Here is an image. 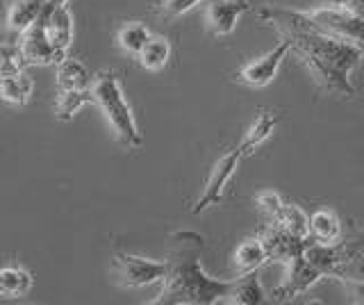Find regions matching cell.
Returning a JSON list of instances; mask_svg holds the SVG:
<instances>
[{"label": "cell", "mask_w": 364, "mask_h": 305, "mask_svg": "<svg viewBox=\"0 0 364 305\" xmlns=\"http://www.w3.org/2000/svg\"><path fill=\"white\" fill-rule=\"evenodd\" d=\"M257 18L278 30V35L289 39L291 53H296L314 82L330 94L353 96L350 73L362 62L364 48L355 41L341 39L321 30L305 12H294L284 7H259Z\"/></svg>", "instance_id": "cell-1"}, {"label": "cell", "mask_w": 364, "mask_h": 305, "mask_svg": "<svg viewBox=\"0 0 364 305\" xmlns=\"http://www.w3.org/2000/svg\"><path fill=\"white\" fill-rule=\"evenodd\" d=\"M166 278L153 303L164 305H214L228 301L232 280H216L203 271L205 240L196 230H176L166 244Z\"/></svg>", "instance_id": "cell-2"}, {"label": "cell", "mask_w": 364, "mask_h": 305, "mask_svg": "<svg viewBox=\"0 0 364 305\" xmlns=\"http://www.w3.org/2000/svg\"><path fill=\"white\" fill-rule=\"evenodd\" d=\"M303 255L323 271L326 278L364 282V230L350 228L335 244H323L310 237Z\"/></svg>", "instance_id": "cell-3"}, {"label": "cell", "mask_w": 364, "mask_h": 305, "mask_svg": "<svg viewBox=\"0 0 364 305\" xmlns=\"http://www.w3.org/2000/svg\"><path fill=\"white\" fill-rule=\"evenodd\" d=\"M91 92H94V103L100 107L102 114H105L119 144L125 146V149H139L144 141L141 132L134 121L132 107L123 94V87L117 73L100 71L94 77V82H91Z\"/></svg>", "instance_id": "cell-4"}, {"label": "cell", "mask_w": 364, "mask_h": 305, "mask_svg": "<svg viewBox=\"0 0 364 305\" xmlns=\"http://www.w3.org/2000/svg\"><path fill=\"white\" fill-rule=\"evenodd\" d=\"M166 259L159 262V259H148L130 253H119L112 259V274L125 289H139L153 285V282H162L166 278Z\"/></svg>", "instance_id": "cell-5"}, {"label": "cell", "mask_w": 364, "mask_h": 305, "mask_svg": "<svg viewBox=\"0 0 364 305\" xmlns=\"http://www.w3.org/2000/svg\"><path fill=\"white\" fill-rule=\"evenodd\" d=\"M321 30L330 32V35L355 41L364 48V18L348 12V9L339 7L335 3H321L310 12H305Z\"/></svg>", "instance_id": "cell-6"}, {"label": "cell", "mask_w": 364, "mask_h": 305, "mask_svg": "<svg viewBox=\"0 0 364 305\" xmlns=\"http://www.w3.org/2000/svg\"><path fill=\"white\" fill-rule=\"evenodd\" d=\"M18 46L28 66H50V64H60L66 58L64 53L55 48V43L48 37V30H46V9L37 23L18 35Z\"/></svg>", "instance_id": "cell-7"}, {"label": "cell", "mask_w": 364, "mask_h": 305, "mask_svg": "<svg viewBox=\"0 0 364 305\" xmlns=\"http://www.w3.org/2000/svg\"><path fill=\"white\" fill-rule=\"evenodd\" d=\"M321 278H326L323 271H318L310 259L301 253V255H296L291 262H287V278H284L280 287L271 291V296L273 301H280V303L294 301L310 291Z\"/></svg>", "instance_id": "cell-8"}, {"label": "cell", "mask_w": 364, "mask_h": 305, "mask_svg": "<svg viewBox=\"0 0 364 305\" xmlns=\"http://www.w3.org/2000/svg\"><path fill=\"white\" fill-rule=\"evenodd\" d=\"M239 160H244V155H242V151H239V149L225 153L221 160H216V164L212 166V171H210L208 183H205L203 194L196 200V205H193V214H203L205 210L214 208L216 203L223 198L225 187L232 180L237 166H239Z\"/></svg>", "instance_id": "cell-9"}, {"label": "cell", "mask_w": 364, "mask_h": 305, "mask_svg": "<svg viewBox=\"0 0 364 305\" xmlns=\"http://www.w3.org/2000/svg\"><path fill=\"white\" fill-rule=\"evenodd\" d=\"M289 53H291V43H289V39L282 37V41L273 50H269L267 55H262V58L242 66L239 73H237V80L248 85V87H267V85H271L273 77L278 75L282 60L287 58Z\"/></svg>", "instance_id": "cell-10"}, {"label": "cell", "mask_w": 364, "mask_h": 305, "mask_svg": "<svg viewBox=\"0 0 364 305\" xmlns=\"http://www.w3.org/2000/svg\"><path fill=\"white\" fill-rule=\"evenodd\" d=\"M255 0H205V26L214 37L232 35L237 18L253 9Z\"/></svg>", "instance_id": "cell-11"}, {"label": "cell", "mask_w": 364, "mask_h": 305, "mask_svg": "<svg viewBox=\"0 0 364 305\" xmlns=\"http://www.w3.org/2000/svg\"><path fill=\"white\" fill-rule=\"evenodd\" d=\"M259 237L267 246L269 262H282V264H287L296 255H301L305 251L307 240H310V237H307V240H301V237L282 230L280 225H276L273 221H269V225L262 230Z\"/></svg>", "instance_id": "cell-12"}, {"label": "cell", "mask_w": 364, "mask_h": 305, "mask_svg": "<svg viewBox=\"0 0 364 305\" xmlns=\"http://www.w3.org/2000/svg\"><path fill=\"white\" fill-rule=\"evenodd\" d=\"M46 30L55 48L68 55L73 43V14L68 12L66 5H46Z\"/></svg>", "instance_id": "cell-13"}, {"label": "cell", "mask_w": 364, "mask_h": 305, "mask_svg": "<svg viewBox=\"0 0 364 305\" xmlns=\"http://www.w3.org/2000/svg\"><path fill=\"white\" fill-rule=\"evenodd\" d=\"M267 262H269V253H267L264 242H262V237H250V240H244L235 248L232 267H235L237 274L259 271Z\"/></svg>", "instance_id": "cell-14"}, {"label": "cell", "mask_w": 364, "mask_h": 305, "mask_svg": "<svg viewBox=\"0 0 364 305\" xmlns=\"http://www.w3.org/2000/svg\"><path fill=\"white\" fill-rule=\"evenodd\" d=\"M46 5L48 0H11L7 9V28L16 35L26 32L41 18Z\"/></svg>", "instance_id": "cell-15"}, {"label": "cell", "mask_w": 364, "mask_h": 305, "mask_svg": "<svg viewBox=\"0 0 364 305\" xmlns=\"http://www.w3.org/2000/svg\"><path fill=\"white\" fill-rule=\"evenodd\" d=\"M55 82H57V92H71V89H89L91 82H94V77H91L85 62L66 55V58L57 64Z\"/></svg>", "instance_id": "cell-16"}, {"label": "cell", "mask_w": 364, "mask_h": 305, "mask_svg": "<svg viewBox=\"0 0 364 305\" xmlns=\"http://www.w3.org/2000/svg\"><path fill=\"white\" fill-rule=\"evenodd\" d=\"M267 301V294L259 285L257 271L239 274L232 282V289L228 294V303L232 305H259Z\"/></svg>", "instance_id": "cell-17"}, {"label": "cell", "mask_w": 364, "mask_h": 305, "mask_svg": "<svg viewBox=\"0 0 364 305\" xmlns=\"http://www.w3.org/2000/svg\"><path fill=\"white\" fill-rule=\"evenodd\" d=\"M276 126H278V117L276 114H271V112H259V114L253 119V123L248 126L242 144H239V151H242V155L246 157L250 153H255L259 146L271 137V132L276 130Z\"/></svg>", "instance_id": "cell-18"}, {"label": "cell", "mask_w": 364, "mask_h": 305, "mask_svg": "<svg viewBox=\"0 0 364 305\" xmlns=\"http://www.w3.org/2000/svg\"><path fill=\"white\" fill-rule=\"evenodd\" d=\"M32 274L23 267H3L0 269V296L3 299H23L32 289Z\"/></svg>", "instance_id": "cell-19"}, {"label": "cell", "mask_w": 364, "mask_h": 305, "mask_svg": "<svg viewBox=\"0 0 364 305\" xmlns=\"http://www.w3.org/2000/svg\"><path fill=\"white\" fill-rule=\"evenodd\" d=\"M341 221L333 210H316L310 217V237L323 244H335L341 240Z\"/></svg>", "instance_id": "cell-20"}, {"label": "cell", "mask_w": 364, "mask_h": 305, "mask_svg": "<svg viewBox=\"0 0 364 305\" xmlns=\"http://www.w3.org/2000/svg\"><path fill=\"white\" fill-rule=\"evenodd\" d=\"M94 103V92L89 89H71V92H57L55 103V119L71 121L85 105Z\"/></svg>", "instance_id": "cell-21"}, {"label": "cell", "mask_w": 364, "mask_h": 305, "mask_svg": "<svg viewBox=\"0 0 364 305\" xmlns=\"http://www.w3.org/2000/svg\"><path fill=\"white\" fill-rule=\"evenodd\" d=\"M151 37H153V32L148 30L146 23H141V21H128V23H123L119 28L117 41H119V46H121L123 53L134 55V58H136Z\"/></svg>", "instance_id": "cell-22"}, {"label": "cell", "mask_w": 364, "mask_h": 305, "mask_svg": "<svg viewBox=\"0 0 364 305\" xmlns=\"http://www.w3.org/2000/svg\"><path fill=\"white\" fill-rule=\"evenodd\" d=\"M34 94V82L32 77L23 71L21 75L7 77V80H0V100H5L9 105H26Z\"/></svg>", "instance_id": "cell-23"}, {"label": "cell", "mask_w": 364, "mask_h": 305, "mask_svg": "<svg viewBox=\"0 0 364 305\" xmlns=\"http://www.w3.org/2000/svg\"><path fill=\"white\" fill-rule=\"evenodd\" d=\"M269 221L280 225L282 230L301 237V240H307V237H310V217H305V212L296 205H282L278 210V214L269 217Z\"/></svg>", "instance_id": "cell-24"}, {"label": "cell", "mask_w": 364, "mask_h": 305, "mask_svg": "<svg viewBox=\"0 0 364 305\" xmlns=\"http://www.w3.org/2000/svg\"><path fill=\"white\" fill-rule=\"evenodd\" d=\"M136 60L144 66L146 71H162L171 60V43L164 37H151L148 43L141 48V53L136 55Z\"/></svg>", "instance_id": "cell-25"}, {"label": "cell", "mask_w": 364, "mask_h": 305, "mask_svg": "<svg viewBox=\"0 0 364 305\" xmlns=\"http://www.w3.org/2000/svg\"><path fill=\"white\" fill-rule=\"evenodd\" d=\"M26 58H23L18 43H5L0 46V80H7V77L21 75L26 71Z\"/></svg>", "instance_id": "cell-26"}, {"label": "cell", "mask_w": 364, "mask_h": 305, "mask_svg": "<svg viewBox=\"0 0 364 305\" xmlns=\"http://www.w3.org/2000/svg\"><path fill=\"white\" fill-rule=\"evenodd\" d=\"M198 3H203V0H157V12L166 18H176L187 14Z\"/></svg>", "instance_id": "cell-27"}, {"label": "cell", "mask_w": 364, "mask_h": 305, "mask_svg": "<svg viewBox=\"0 0 364 305\" xmlns=\"http://www.w3.org/2000/svg\"><path fill=\"white\" fill-rule=\"evenodd\" d=\"M255 203H257L259 212H264L267 217H273V214H278V210L284 205L282 198H280V194H278V191H273V189L259 191V194L255 196Z\"/></svg>", "instance_id": "cell-28"}, {"label": "cell", "mask_w": 364, "mask_h": 305, "mask_svg": "<svg viewBox=\"0 0 364 305\" xmlns=\"http://www.w3.org/2000/svg\"><path fill=\"white\" fill-rule=\"evenodd\" d=\"M339 282L346 287L348 299H350L353 303L364 305V282H358V280H339Z\"/></svg>", "instance_id": "cell-29"}, {"label": "cell", "mask_w": 364, "mask_h": 305, "mask_svg": "<svg viewBox=\"0 0 364 305\" xmlns=\"http://www.w3.org/2000/svg\"><path fill=\"white\" fill-rule=\"evenodd\" d=\"M330 3H335V5L344 7V9H348V12L364 18V0H330Z\"/></svg>", "instance_id": "cell-30"}, {"label": "cell", "mask_w": 364, "mask_h": 305, "mask_svg": "<svg viewBox=\"0 0 364 305\" xmlns=\"http://www.w3.org/2000/svg\"><path fill=\"white\" fill-rule=\"evenodd\" d=\"M50 5H68V0H48Z\"/></svg>", "instance_id": "cell-31"}]
</instances>
